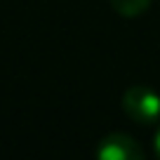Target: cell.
Returning <instances> with one entry per match:
<instances>
[{"label":"cell","instance_id":"3957f363","mask_svg":"<svg viewBox=\"0 0 160 160\" xmlns=\"http://www.w3.org/2000/svg\"><path fill=\"white\" fill-rule=\"evenodd\" d=\"M108 2L120 17H130V19L144 14L151 5V0H108Z\"/></svg>","mask_w":160,"mask_h":160},{"label":"cell","instance_id":"6da1fadb","mask_svg":"<svg viewBox=\"0 0 160 160\" xmlns=\"http://www.w3.org/2000/svg\"><path fill=\"white\" fill-rule=\"evenodd\" d=\"M122 111L137 125H153L160 120V94L148 85H132L122 94Z\"/></svg>","mask_w":160,"mask_h":160},{"label":"cell","instance_id":"277c9868","mask_svg":"<svg viewBox=\"0 0 160 160\" xmlns=\"http://www.w3.org/2000/svg\"><path fill=\"white\" fill-rule=\"evenodd\" d=\"M153 148H155V153H158V158H160V127H158V132H155V139H153Z\"/></svg>","mask_w":160,"mask_h":160},{"label":"cell","instance_id":"7a4b0ae2","mask_svg":"<svg viewBox=\"0 0 160 160\" xmlns=\"http://www.w3.org/2000/svg\"><path fill=\"white\" fill-rule=\"evenodd\" d=\"M97 158L99 160H141L144 151L130 134L113 132V134H106L97 144Z\"/></svg>","mask_w":160,"mask_h":160}]
</instances>
